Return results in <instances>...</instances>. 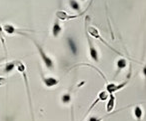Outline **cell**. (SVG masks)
<instances>
[{"instance_id": "obj_15", "label": "cell", "mask_w": 146, "mask_h": 121, "mask_svg": "<svg viewBox=\"0 0 146 121\" xmlns=\"http://www.w3.org/2000/svg\"><path fill=\"white\" fill-rule=\"evenodd\" d=\"M15 68H16V61H10V62L5 63L4 68H3V72L10 73V72H12Z\"/></svg>"}, {"instance_id": "obj_2", "label": "cell", "mask_w": 146, "mask_h": 121, "mask_svg": "<svg viewBox=\"0 0 146 121\" xmlns=\"http://www.w3.org/2000/svg\"><path fill=\"white\" fill-rule=\"evenodd\" d=\"M16 69L23 77V80L25 83V87H26V91H27V97H28V102H29V106H30V110H31V115H32V120L34 121V116H33V109H32V101H31V93H30V88H29V83H28V77H27V73H26V66L23 62L21 61H16Z\"/></svg>"}, {"instance_id": "obj_4", "label": "cell", "mask_w": 146, "mask_h": 121, "mask_svg": "<svg viewBox=\"0 0 146 121\" xmlns=\"http://www.w3.org/2000/svg\"><path fill=\"white\" fill-rule=\"evenodd\" d=\"M88 7L83 11V12H80L79 14H77V15H69V14H67L66 11L58 10V11H56V13H55V16H56V18H58L59 20H62V21L71 20V19H76V18H78V17H80V16H82V15L85 14V12L88 10Z\"/></svg>"}, {"instance_id": "obj_11", "label": "cell", "mask_w": 146, "mask_h": 121, "mask_svg": "<svg viewBox=\"0 0 146 121\" xmlns=\"http://www.w3.org/2000/svg\"><path fill=\"white\" fill-rule=\"evenodd\" d=\"M115 96L114 94H109L107 99V104H106V111L107 113H111L113 112V109L115 108Z\"/></svg>"}, {"instance_id": "obj_20", "label": "cell", "mask_w": 146, "mask_h": 121, "mask_svg": "<svg viewBox=\"0 0 146 121\" xmlns=\"http://www.w3.org/2000/svg\"><path fill=\"white\" fill-rule=\"evenodd\" d=\"M81 1H86V0H81Z\"/></svg>"}, {"instance_id": "obj_18", "label": "cell", "mask_w": 146, "mask_h": 121, "mask_svg": "<svg viewBox=\"0 0 146 121\" xmlns=\"http://www.w3.org/2000/svg\"><path fill=\"white\" fill-rule=\"evenodd\" d=\"M7 83V79L3 76H0V87L1 86H4L5 84Z\"/></svg>"}, {"instance_id": "obj_16", "label": "cell", "mask_w": 146, "mask_h": 121, "mask_svg": "<svg viewBox=\"0 0 146 121\" xmlns=\"http://www.w3.org/2000/svg\"><path fill=\"white\" fill-rule=\"evenodd\" d=\"M68 5L73 11H76V12L81 11V6L77 0H68Z\"/></svg>"}, {"instance_id": "obj_7", "label": "cell", "mask_w": 146, "mask_h": 121, "mask_svg": "<svg viewBox=\"0 0 146 121\" xmlns=\"http://www.w3.org/2000/svg\"><path fill=\"white\" fill-rule=\"evenodd\" d=\"M67 46H68L69 50H70L71 54L74 57H76L79 53V48H78V44L76 40L73 37L69 36L67 37Z\"/></svg>"}, {"instance_id": "obj_6", "label": "cell", "mask_w": 146, "mask_h": 121, "mask_svg": "<svg viewBox=\"0 0 146 121\" xmlns=\"http://www.w3.org/2000/svg\"><path fill=\"white\" fill-rule=\"evenodd\" d=\"M128 82H129V79L125 80L124 82L120 83V84H115V83H107V85H106V91H107L109 94H114V93L117 92V91L123 89L124 87L128 84Z\"/></svg>"}, {"instance_id": "obj_1", "label": "cell", "mask_w": 146, "mask_h": 121, "mask_svg": "<svg viewBox=\"0 0 146 121\" xmlns=\"http://www.w3.org/2000/svg\"><path fill=\"white\" fill-rule=\"evenodd\" d=\"M89 21H90V17L89 16H86V19H85V31L86 32L89 34V36H91V37H93V38H96V39H98L99 41H101L102 43H103L105 46H107L108 48H110L112 51H114V52L116 53V54H119L120 56H123V55L121 54V53L119 52V51H117L116 49H114L113 47L111 46V45L109 44V43L107 42V41H105L103 38H102V36L100 35V32H99V30H98L96 27H94V26H92V25H89L88 23H89Z\"/></svg>"}, {"instance_id": "obj_12", "label": "cell", "mask_w": 146, "mask_h": 121, "mask_svg": "<svg viewBox=\"0 0 146 121\" xmlns=\"http://www.w3.org/2000/svg\"><path fill=\"white\" fill-rule=\"evenodd\" d=\"M126 67H127V60H126L125 58H123V57H121V58L118 59L117 62H116V68H117V70H116L115 77L119 74L120 71L123 70V69H125Z\"/></svg>"}, {"instance_id": "obj_9", "label": "cell", "mask_w": 146, "mask_h": 121, "mask_svg": "<svg viewBox=\"0 0 146 121\" xmlns=\"http://www.w3.org/2000/svg\"><path fill=\"white\" fill-rule=\"evenodd\" d=\"M2 27H3V31H4V33H6V34H8V35H13V34L26 35L22 30H20V29H17L14 25L10 24V23H6V24H5L4 26H2Z\"/></svg>"}, {"instance_id": "obj_10", "label": "cell", "mask_w": 146, "mask_h": 121, "mask_svg": "<svg viewBox=\"0 0 146 121\" xmlns=\"http://www.w3.org/2000/svg\"><path fill=\"white\" fill-rule=\"evenodd\" d=\"M61 32H62V26H61V23L59 22V19L56 18L51 27V34L54 38H57L61 34Z\"/></svg>"}, {"instance_id": "obj_17", "label": "cell", "mask_w": 146, "mask_h": 121, "mask_svg": "<svg viewBox=\"0 0 146 121\" xmlns=\"http://www.w3.org/2000/svg\"><path fill=\"white\" fill-rule=\"evenodd\" d=\"M60 100H61V103H62V104H64V105L69 104V103L71 102V90L66 93H64V94H62Z\"/></svg>"}, {"instance_id": "obj_3", "label": "cell", "mask_w": 146, "mask_h": 121, "mask_svg": "<svg viewBox=\"0 0 146 121\" xmlns=\"http://www.w3.org/2000/svg\"><path fill=\"white\" fill-rule=\"evenodd\" d=\"M31 40H32L33 44H34L35 47L37 48V51H38L39 55H40V58H41V60H42L44 66L46 67L48 70L52 71L53 69H54V61H53V59L51 58V57L49 56L46 52H45V50L43 49V47L41 46L37 41H35L34 39H31Z\"/></svg>"}, {"instance_id": "obj_13", "label": "cell", "mask_w": 146, "mask_h": 121, "mask_svg": "<svg viewBox=\"0 0 146 121\" xmlns=\"http://www.w3.org/2000/svg\"><path fill=\"white\" fill-rule=\"evenodd\" d=\"M0 42L2 44L3 47V51H4L5 56H7L8 52H7V46H6V41H5V37H4V31H3V27L0 23Z\"/></svg>"}, {"instance_id": "obj_5", "label": "cell", "mask_w": 146, "mask_h": 121, "mask_svg": "<svg viewBox=\"0 0 146 121\" xmlns=\"http://www.w3.org/2000/svg\"><path fill=\"white\" fill-rule=\"evenodd\" d=\"M85 34H86V38H87V41H88V48H89L90 58H91L95 63H99V52H98V50L95 48V46L93 45V43H92L89 34H88L86 31H85Z\"/></svg>"}, {"instance_id": "obj_19", "label": "cell", "mask_w": 146, "mask_h": 121, "mask_svg": "<svg viewBox=\"0 0 146 121\" xmlns=\"http://www.w3.org/2000/svg\"><path fill=\"white\" fill-rule=\"evenodd\" d=\"M142 74H143L144 80H145V82H146V64H144L143 67H142Z\"/></svg>"}, {"instance_id": "obj_14", "label": "cell", "mask_w": 146, "mask_h": 121, "mask_svg": "<svg viewBox=\"0 0 146 121\" xmlns=\"http://www.w3.org/2000/svg\"><path fill=\"white\" fill-rule=\"evenodd\" d=\"M134 116H135L137 121H142V117H143V109L140 105H135L133 109Z\"/></svg>"}, {"instance_id": "obj_8", "label": "cell", "mask_w": 146, "mask_h": 121, "mask_svg": "<svg viewBox=\"0 0 146 121\" xmlns=\"http://www.w3.org/2000/svg\"><path fill=\"white\" fill-rule=\"evenodd\" d=\"M41 79H42L44 86L47 87V88H52V87L57 86L59 84V80L57 78H55V77L44 76L43 74H41Z\"/></svg>"}]
</instances>
